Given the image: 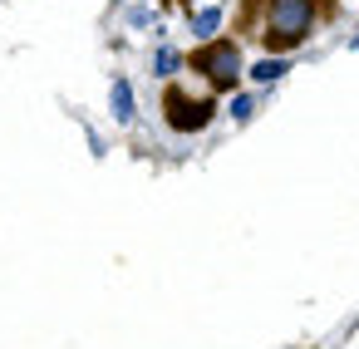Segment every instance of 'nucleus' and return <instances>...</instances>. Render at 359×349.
I'll return each instance as SVG.
<instances>
[{
    "mask_svg": "<svg viewBox=\"0 0 359 349\" xmlns=\"http://www.w3.org/2000/svg\"><path fill=\"white\" fill-rule=\"evenodd\" d=\"M226 114H231V123H251L256 118V94H231Z\"/></svg>",
    "mask_w": 359,
    "mask_h": 349,
    "instance_id": "8",
    "label": "nucleus"
},
{
    "mask_svg": "<svg viewBox=\"0 0 359 349\" xmlns=\"http://www.w3.org/2000/svg\"><path fill=\"white\" fill-rule=\"evenodd\" d=\"M187 69L207 79L212 94H236L241 89V74H246V55H241V40H207L187 55Z\"/></svg>",
    "mask_w": 359,
    "mask_h": 349,
    "instance_id": "2",
    "label": "nucleus"
},
{
    "mask_svg": "<svg viewBox=\"0 0 359 349\" xmlns=\"http://www.w3.org/2000/svg\"><path fill=\"white\" fill-rule=\"evenodd\" d=\"M109 114H114L118 123H133V118H138V94H133L128 79H114V89H109Z\"/></svg>",
    "mask_w": 359,
    "mask_h": 349,
    "instance_id": "4",
    "label": "nucleus"
},
{
    "mask_svg": "<svg viewBox=\"0 0 359 349\" xmlns=\"http://www.w3.org/2000/svg\"><path fill=\"white\" fill-rule=\"evenodd\" d=\"M285 69H290L285 55H266V60L246 64V79H251V84H276V79H285Z\"/></svg>",
    "mask_w": 359,
    "mask_h": 349,
    "instance_id": "5",
    "label": "nucleus"
},
{
    "mask_svg": "<svg viewBox=\"0 0 359 349\" xmlns=\"http://www.w3.org/2000/svg\"><path fill=\"white\" fill-rule=\"evenodd\" d=\"M320 25V0H261V45L271 55L300 50Z\"/></svg>",
    "mask_w": 359,
    "mask_h": 349,
    "instance_id": "1",
    "label": "nucleus"
},
{
    "mask_svg": "<svg viewBox=\"0 0 359 349\" xmlns=\"http://www.w3.org/2000/svg\"><path fill=\"white\" fill-rule=\"evenodd\" d=\"M182 64H187V60H182L172 45H158V50H153V74H158V79H172V74H182Z\"/></svg>",
    "mask_w": 359,
    "mask_h": 349,
    "instance_id": "6",
    "label": "nucleus"
},
{
    "mask_svg": "<svg viewBox=\"0 0 359 349\" xmlns=\"http://www.w3.org/2000/svg\"><path fill=\"white\" fill-rule=\"evenodd\" d=\"M217 25H222V11H217V6H207V11H197V15H192V35H197V45H207V40H217Z\"/></svg>",
    "mask_w": 359,
    "mask_h": 349,
    "instance_id": "7",
    "label": "nucleus"
},
{
    "mask_svg": "<svg viewBox=\"0 0 359 349\" xmlns=\"http://www.w3.org/2000/svg\"><path fill=\"white\" fill-rule=\"evenodd\" d=\"M212 118H217V99L187 94V89H163V123H168L172 133L192 138V133L212 128Z\"/></svg>",
    "mask_w": 359,
    "mask_h": 349,
    "instance_id": "3",
    "label": "nucleus"
}]
</instances>
